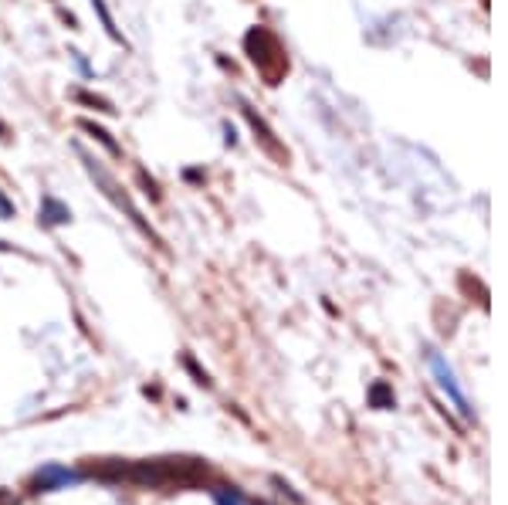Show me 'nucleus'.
Wrapping results in <instances>:
<instances>
[{"label": "nucleus", "mask_w": 508, "mask_h": 505, "mask_svg": "<svg viewBox=\"0 0 508 505\" xmlns=\"http://www.w3.org/2000/svg\"><path fill=\"white\" fill-rule=\"evenodd\" d=\"M78 478H82L78 471H68V469H61V465H44V469L31 478V492H58V488L75 485Z\"/></svg>", "instance_id": "6"}, {"label": "nucleus", "mask_w": 508, "mask_h": 505, "mask_svg": "<svg viewBox=\"0 0 508 505\" xmlns=\"http://www.w3.org/2000/svg\"><path fill=\"white\" fill-rule=\"evenodd\" d=\"M37 220H41L44 228H61V224L72 220V211H68V204H61V200L44 197L41 200V211H37Z\"/></svg>", "instance_id": "7"}, {"label": "nucleus", "mask_w": 508, "mask_h": 505, "mask_svg": "<svg viewBox=\"0 0 508 505\" xmlns=\"http://www.w3.org/2000/svg\"><path fill=\"white\" fill-rule=\"evenodd\" d=\"M244 54H248V61L258 68V75H261L268 85H278V82L289 75V54L282 48V41H278L268 28H261V24L244 35Z\"/></svg>", "instance_id": "2"}, {"label": "nucleus", "mask_w": 508, "mask_h": 505, "mask_svg": "<svg viewBox=\"0 0 508 505\" xmlns=\"http://www.w3.org/2000/svg\"><path fill=\"white\" fill-rule=\"evenodd\" d=\"M0 140H7V126L4 123H0Z\"/></svg>", "instance_id": "16"}, {"label": "nucleus", "mask_w": 508, "mask_h": 505, "mask_svg": "<svg viewBox=\"0 0 508 505\" xmlns=\"http://www.w3.org/2000/svg\"><path fill=\"white\" fill-rule=\"evenodd\" d=\"M207 478V465L200 458H156V461H123L119 482H132L139 488H173L197 485Z\"/></svg>", "instance_id": "1"}, {"label": "nucleus", "mask_w": 508, "mask_h": 505, "mask_svg": "<svg viewBox=\"0 0 508 505\" xmlns=\"http://www.w3.org/2000/svg\"><path fill=\"white\" fill-rule=\"evenodd\" d=\"M241 112H244V119H248V123H251V129H254V140H258V143H261V149H265V153H272L274 160H289V149H285V146L278 143V136H274V129L268 126V123H265V119H261V116H258V112H254L251 106H248V102H241Z\"/></svg>", "instance_id": "4"}, {"label": "nucleus", "mask_w": 508, "mask_h": 505, "mask_svg": "<svg viewBox=\"0 0 508 505\" xmlns=\"http://www.w3.org/2000/svg\"><path fill=\"white\" fill-rule=\"evenodd\" d=\"M78 126L85 129V132H89L91 140H99V143L106 146V149H109L112 156H123V146H119V143H115V140H112V132H109V129L95 126V123H91V119H82V123H78Z\"/></svg>", "instance_id": "8"}, {"label": "nucleus", "mask_w": 508, "mask_h": 505, "mask_svg": "<svg viewBox=\"0 0 508 505\" xmlns=\"http://www.w3.org/2000/svg\"><path fill=\"white\" fill-rule=\"evenodd\" d=\"M183 366H187V370H190V373L197 377V383H200V387H210V377H207V373H203V370H200V366H197V363H194V360H190V357L183 360Z\"/></svg>", "instance_id": "14"}, {"label": "nucleus", "mask_w": 508, "mask_h": 505, "mask_svg": "<svg viewBox=\"0 0 508 505\" xmlns=\"http://www.w3.org/2000/svg\"><path fill=\"white\" fill-rule=\"evenodd\" d=\"M91 7H95V14H99V20H102L106 35H109L112 41H119V44H126V37L119 35V28H115V20H112L109 7H106V0H91Z\"/></svg>", "instance_id": "10"}, {"label": "nucleus", "mask_w": 508, "mask_h": 505, "mask_svg": "<svg viewBox=\"0 0 508 505\" xmlns=\"http://www.w3.org/2000/svg\"><path fill=\"white\" fill-rule=\"evenodd\" d=\"M82 160H85V166H89V173H91V177H95V180L102 183V187H106V197H112V200H115V204H119V207H123V211H126V214L132 217V224H139V228H143L146 235H153V231H149V228H146V224H143V217H139V211H136V207L129 204V197H126V194L119 190V183L112 180L109 173H106V170H102V166H99V163H95V160H89V156H82Z\"/></svg>", "instance_id": "5"}, {"label": "nucleus", "mask_w": 508, "mask_h": 505, "mask_svg": "<svg viewBox=\"0 0 508 505\" xmlns=\"http://www.w3.org/2000/svg\"><path fill=\"white\" fill-rule=\"evenodd\" d=\"M214 499H218V505H244L241 492H237V488H227V485L214 488Z\"/></svg>", "instance_id": "12"}, {"label": "nucleus", "mask_w": 508, "mask_h": 505, "mask_svg": "<svg viewBox=\"0 0 508 505\" xmlns=\"http://www.w3.org/2000/svg\"><path fill=\"white\" fill-rule=\"evenodd\" d=\"M0 248H7V244H0Z\"/></svg>", "instance_id": "17"}, {"label": "nucleus", "mask_w": 508, "mask_h": 505, "mask_svg": "<svg viewBox=\"0 0 508 505\" xmlns=\"http://www.w3.org/2000/svg\"><path fill=\"white\" fill-rule=\"evenodd\" d=\"M18 214V207H14V200L7 197L4 190H0V220H11V217Z\"/></svg>", "instance_id": "13"}, {"label": "nucleus", "mask_w": 508, "mask_h": 505, "mask_svg": "<svg viewBox=\"0 0 508 505\" xmlns=\"http://www.w3.org/2000/svg\"><path fill=\"white\" fill-rule=\"evenodd\" d=\"M369 404H373L377 411H390V407L397 404V397H393V390H390L383 380H377V383L369 387Z\"/></svg>", "instance_id": "9"}, {"label": "nucleus", "mask_w": 508, "mask_h": 505, "mask_svg": "<svg viewBox=\"0 0 508 505\" xmlns=\"http://www.w3.org/2000/svg\"><path fill=\"white\" fill-rule=\"evenodd\" d=\"M427 363H431V373H434V380H437V387L451 397V404L457 407V414L461 417H472L474 411H472V404H468V397H464V390L457 387V377H454V370L448 366V360L441 357V353H427Z\"/></svg>", "instance_id": "3"}, {"label": "nucleus", "mask_w": 508, "mask_h": 505, "mask_svg": "<svg viewBox=\"0 0 508 505\" xmlns=\"http://www.w3.org/2000/svg\"><path fill=\"white\" fill-rule=\"evenodd\" d=\"M0 505H20L18 495L11 492V488H0Z\"/></svg>", "instance_id": "15"}, {"label": "nucleus", "mask_w": 508, "mask_h": 505, "mask_svg": "<svg viewBox=\"0 0 508 505\" xmlns=\"http://www.w3.org/2000/svg\"><path fill=\"white\" fill-rule=\"evenodd\" d=\"M75 99H78L82 106H91L95 112H106V116H112V112H115L109 99H99V95H91V92H75Z\"/></svg>", "instance_id": "11"}]
</instances>
